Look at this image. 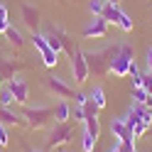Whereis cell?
I'll list each match as a JSON object with an SVG mask.
<instances>
[{
  "mask_svg": "<svg viewBox=\"0 0 152 152\" xmlns=\"http://www.w3.org/2000/svg\"><path fill=\"white\" fill-rule=\"evenodd\" d=\"M150 130H152V128H150Z\"/></svg>",
  "mask_w": 152,
  "mask_h": 152,
  "instance_id": "obj_32",
  "label": "cell"
},
{
  "mask_svg": "<svg viewBox=\"0 0 152 152\" xmlns=\"http://www.w3.org/2000/svg\"><path fill=\"white\" fill-rule=\"evenodd\" d=\"M128 76H132V88H137V86H142V71H140V66L132 61L130 64V74Z\"/></svg>",
  "mask_w": 152,
  "mask_h": 152,
  "instance_id": "obj_20",
  "label": "cell"
},
{
  "mask_svg": "<svg viewBox=\"0 0 152 152\" xmlns=\"http://www.w3.org/2000/svg\"><path fill=\"white\" fill-rule=\"evenodd\" d=\"M71 118H74V123H83V120H86V108H83V106H76V108L71 110Z\"/></svg>",
  "mask_w": 152,
  "mask_h": 152,
  "instance_id": "obj_24",
  "label": "cell"
},
{
  "mask_svg": "<svg viewBox=\"0 0 152 152\" xmlns=\"http://www.w3.org/2000/svg\"><path fill=\"white\" fill-rule=\"evenodd\" d=\"M110 135H113V137H118V142H123L128 150H130V147H135V137H132V132L128 130L125 118H113V123H110Z\"/></svg>",
  "mask_w": 152,
  "mask_h": 152,
  "instance_id": "obj_9",
  "label": "cell"
},
{
  "mask_svg": "<svg viewBox=\"0 0 152 152\" xmlns=\"http://www.w3.org/2000/svg\"><path fill=\"white\" fill-rule=\"evenodd\" d=\"M81 34L86 37V39H103V37L108 34V20L103 15H91V20L86 22Z\"/></svg>",
  "mask_w": 152,
  "mask_h": 152,
  "instance_id": "obj_8",
  "label": "cell"
},
{
  "mask_svg": "<svg viewBox=\"0 0 152 152\" xmlns=\"http://www.w3.org/2000/svg\"><path fill=\"white\" fill-rule=\"evenodd\" d=\"M88 101H91L98 110L106 108V103H108V101H106V91H103V86H96V88H93V91L88 93Z\"/></svg>",
  "mask_w": 152,
  "mask_h": 152,
  "instance_id": "obj_15",
  "label": "cell"
},
{
  "mask_svg": "<svg viewBox=\"0 0 152 152\" xmlns=\"http://www.w3.org/2000/svg\"><path fill=\"white\" fill-rule=\"evenodd\" d=\"M69 59H71V74H74V81L76 83H86V79L91 76V66H88V59H86V52L81 49V47H74L71 54H69Z\"/></svg>",
  "mask_w": 152,
  "mask_h": 152,
  "instance_id": "obj_2",
  "label": "cell"
},
{
  "mask_svg": "<svg viewBox=\"0 0 152 152\" xmlns=\"http://www.w3.org/2000/svg\"><path fill=\"white\" fill-rule=\"evenodd\" d=\"M74 101H76V106H86V103H88V93H74Z\"/></svg>",
  "mask_w": 152,
  "mask_h": 152,
  "instance_id": "obj_26",
  "label": "cell"
},
{
  "mask_svg": "<svg viewBox=\"0 0 152 152\" xmlns=\"http://www.w3.org/2000/svg\"><path fill=\"white\" fill-rule=\"evenodd\" d=\"M74 140V130L69 123H56L54 130L49 132V140H47V145H49L52 150H59L64 145H69V142Z\"/></svg>",
  "mask_w": 152,
  "mask_h": 152,
  "instance_id": "obj_7",
  "label": "cell"
},
{
  "mask_svg": "<svg viewBox=\"0 0 152 152\" xmlns=\"http://www.w3.org/2000/svg\"><path fill=\"white\" fill-rule=\"evenodd\" d=\"M32 44L37 47V52H39V56H42V61H44V66L47 69H54L56 66V61H59V54H56L52 47H49V42L44 39V34H39V32H32Z\"/></svg>",
  "mask_w": 152,
  "mask_h": 152,
  "instance_id": "obj_6",
  "label": "cell"
},
{
  "mask_svg": "<svg viewBox=\"0 0 152 152\" xmlns=\"http://www.w3.org/2000/svg\"><path fill=\"white\" fill-rule=\"evenodd\" d=\"M106 3H110V5H118V3H120V0H106Z\"/></svg>",
  "mask_w": 152,
  "mask_h": 152,
  "instance_id": "obj_29",
  "label": "cell"
},
{
  "mask_svg": "<svg viewBox=\"0 0 152 152\" xmlns=\"http://www.w3.org/2000/svg\"><path fill=\"white\" fill-rule=\"evenodd\" d=\"M10 145V135H7V125L0 123V147H7Z\"/></svg>",
  "mask_w": 152,
  "mask_h": 152,
  "instance_id": "obj_25",
  "label": "cell"
},
{
  "mask_svg": "<svg viewBox=\"0 0 152 152\" xmlns=\"http://www.w3.org/2000/svg\"><path fill=\"white\" fill-rule=\"evenodd\" d=\"M103 17L108 20V25H118L123 32H132V27H135V22H132V17L125 12V10H120V5H106V10H103Z\"/></svg>",
  "mask_w": 152,
  "mask_h": 152,
  "instance_id": "obj_4",
  "label": "cell"
},
{
  "mask_svg": "<svg viewBox=\"0 0 152 152\" xmlns=\"http://www.w3.org/2000/svg\"><path fill=\"white\" fill-rule=\"evenodd\" d=\"M54 120L56 123H69L71 120V108H69V103H66V101H61L59 106L54 108Z\"/></svg>",
  "mask_w": 152,
  "mask_h": 152,
  "instance_id": "obj_16",
  "label": "cell"
},
{
  "mask_svg": "<svg viewBox=\"0 0 152 152\" xmlns=\"http://www.w3.org/2000/svg\"><path fill=\"white\" fill-rule=\"evenodd\" d=\"M12 103H15V96H12V91L7 88V86H3V88H0V106L10 108Z\"/></svg>",
  "mask_w": 152,
  "mask_h": 152,
  "instance_id": "obj_19",
  "label": "cell"
},
{
  "mask_svg": "<svg viewBox=\"0 0 152 152\" xmlns=\"http://www.w3.org/2000/svg\"><path fill=\"white\" fill-rule=\"evenodd\" d=\"M47 86H49V91L56 98H61V101L74 96V86H69V83H66L64 79H59V76H49V79H47Z\"/></svg>",
  "mask_w": 152,
  "mask_h": 152,
  "instance_id": "obj_11",
  "label": "cell"
},
{
  "mask_svg": "<svg viewBox=\"0 0 152 152\" xmlns=\"http://www.w3.org/2000/svg\"><path fill=\"white\" fill-rule=\"evenodd\" d=\"M106 0H88V12L91 15H103V10H106Z\"/></svg>",
  "mask_w": 152,
  "mask_h": 152,
  "instance_id": "obj_21",
  "label": "cell"
},
{
  "mask_svg": "<svg viewBox=\"0 0 152 152\" xmlns=\"http://www.w3.org/2000/svg\"><path fill=\"white\" fill-rule=\"evenodd\" d=\"M7 5H0V34L7 32V27H10V20H7Z\"/></svg>",
  "mask_w": 152,
  "mask_h": 152,
  "instance_id": "obj_22",
  "label": "cell"
},
{
  "mask_svg": "<svg viewBox=\"0 0 152 152\" xmlns=\"http://www.w3.org/2000/svg\"><path fill=\"white\" fill-rule=\"evenodd\" d=\"M96 142H98V140L93 137L88 130H83V135H81V147H83V152H93V150H96Z\"/></svg>",
  "mask_w": 152,
  "mask_h": 152,
  "instance_id": "obj_18",
  "label": "cell"
},
{
  "mask_svg": "<svg viewBox=\"0 0 152 152\" xmlns=\"http://www.w3.org/2000/svg\"><path fill=\"white\" fill-rule=\"evenodd\" d=\"M20 12H22V22H25L27 27H30V32H37V30H39V10H37L34 5H30V3H22Z\"/></svg>",
  "mask_w": 152,
  "mask_h": 152,
  "instance_id": "obj_12",
  "label": "cell"
},
{
  "mask_svg": "<svg viewBox=\"0 0 152 152\" xmlns=\"http://www.w3.org/2000/svg\"><path fill=\"white\" fill-rule=\"evenodd\" d=\"M0 123H5V125H15V128H25L27 125V120L20 115V113H15V110L5 108V106H0Z\"/></svg>",
  "mask_w": 152,
  "mask_h": 152,
  "instance_id": "obj_13",
  "label": "cell"
},
{
  "mask_svg": "<svg viewBox=\"0 0 152 152\" xmlns=\"http://www.w3.org/2000/svg\"><path fill=\"white\" fill-rule=\"evenodd\" d=\"M27 152H37V150H30V147H27Z\"/></svg>",
  "mask_w": 152,
  "mask_h": 152,
  "instance_id": "obj_31",
  "label": "cell"
},
{
  "mask_svg": "<svg viewBox=\"0 0 152 152\" xmlns=\"http://www.w3.org/2000/svg\"><path fill=\"white\" fill-rule=\"evenodd\" d=\"M145 59H147V69H152V47L147 49V54H145Z\"/></svg>",
  "mask_w": 152,
  "mask_h": 152,
  "instance_id": "obj_28",
  "label": "cell"
},
{
  "mask_svg": "<svg viewBox=\"0 0 152 152\" xmlns=\"http://www.w3.org/2000/svg\"><path fill=\"white\" fill-rule=\"evenodd\" d=\"M147 130H150V128H147L142 120H140V123H135V125H130V132H132V137H135V140H140V137L145 135Z\"/></svg>",
  "mask_w": 152,
  "mask_h": 152,
  "instance_id": "obj_23",
  "label": "cell"
},
{
  "mask_svg": "<svg viewBox=\"0 0 152 152\" xmlns=\"http://www.w3.org/2000/svg\"><path fill=\"white\" fill-rule=\"evenodd\" d=\"M135 61V52L130 44H118V54L110 61V74L115 76H128L130 74V64Z\"/></svg>",
  "mask_w": 152,
  "mask_h": 152,
  "instance_id": "obj_3",
  "label": "cell"
},
{
  "mask_svg": "<svg viewBox=\"0 0 152 152\" xmlns=\"http://www.w3.org/2000/svg\"><path fill=\"white\" fill-rule=\"evenodd\" d=\"M108 152H128V147L123 145V142H118V145H115V147H110Z\"/></svg>",
  "mask_w": 152,
  "mask_h": 152,
  "instance_id": "obj_27",
  "label": "cell"
},
{
  "mask_svg": "<svg viewBox=\"0 0 152 152\" xmlns=\"http://www.w3.org/2000/svg\"><path fill=\"white\" fill-rule=\"evenodd\" d=\"M7 88L12 91L15 103H20V106L27 103V98H30V86H27V81L22 79V76H12V79L7 81Z\"/></svg>",
  "mask_w": 152,
  "mask_h": 152,
  "instance_id": "obj_10",
  "label": "cell"
},
{
  "mask_svg": "<svg viewBox=\"0 0 152 152\" xmlns=\"http://www.w3.org/2000/svg\"><path fill=\"white\" fill-rule=\"evenodd\" d=\"M5 37H7V42H10L12 47H17V49H20V47L25 44V37H22V32L17 30V27H7V32H5Z\"/></svg>",
  "mask_w": 152,
  "mask_h": 152,
  "instance_id": "obj_17",
  "label": "cell"
},
{
  "mask_svg": "<svg viewBox=\"0 0 152 152\" xmlns=\"http://www.w3.org/2000/svg\"><path fill=\"white\" fill-rule=\"evenodd\" d=\"M44 39L49 42V47L59 54V52H66V54H71V42H69V34L64 32V27H59V25H54V27H49V30L44 32Z\"/></svg>",
  "mask_w": 152,
  "mask_h": 152,
  "instance_id": "obj_5",
  "label": "cell"
},
{
  "mask_svg": "<svg viewBox=\"0 0 152 152\" xmlns=\"http://www.w3.org/2000/svg\"><path fill=\"white\" fill-rule=\"evenodd\" d=\"M0 88H3V76H0Z\"/></svg>",
  "mask_w": 152,
  "mask_h": 152,
  "instance_id": "obj_30",
  "label": "cell"
},
{
  "mask_svg": "<svg viewBox=\"0 0 152 152\" xmlns=\"http://www.w3.org/2000/svg\"><path fill=\"white\" fill-rule=\"evenodd\" d=\"M22 118L27 120V128H32V130H42L44 125H49V120L54 118V110L49 106H27L22 110Z\"/></svg>",
  "mask_w": 152,
  "mask_h": 152,
  "instance_id": "obj_1",
  "label": "cell"
},
{
  "mask_svg": "<svg viewBox=\"0 0 152 152\" xmlns=\"http://www.w3.org/2000/svg\"><path fill=\"white\" fill-rule=\"evenodd\" d=\"M17 69H20V64H17L15 59H0V76H3V79L10 81Z\"/></svg>",
  "mask_w": 152,
  "mask_h": 152,
  "instance_id": "obj_14",
  "label": "cell"
}]
</instances>
